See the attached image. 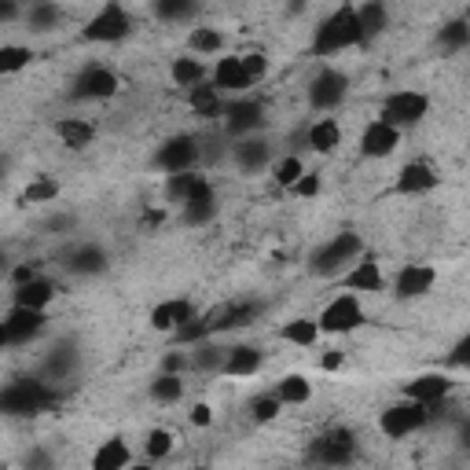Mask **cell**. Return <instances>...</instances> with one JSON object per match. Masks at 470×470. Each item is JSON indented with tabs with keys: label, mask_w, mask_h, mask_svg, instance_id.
<instances>
[{
	"label": "cell",
	"mask_w": 470,
	"mask_h": 470,
	"mask_svg": "<svg viewBox=\"0 0 470 470\" xmlns=\"http://www.w3.org/2000/svg\"><path fill=\"white\" fill-rule=\"evenodd\" d=\"M63 405V389L45 382L41 375H19L8 386H0V415L26 419V415H45Z\"/></svg>",
	"instance_id": "6da1fadb"
},
{
	"label": "cell",
	"mask_w": 470,
	"mask_h": 470,
	"mask_svg": "<svg viewBox=\"0 0 470 470\" xmlns=\"http://www.w3.org/2000/svg\"><path fill=\"white\" fill-rule=\"evenodd\" d=\"M361 45H364V37L357 26V12H352V4H338L317 30H312L309 52L317 59H327V56H338L345 48H361Z\"/></svg>",
	"instance_id": "7a4b0ae2"
},
{
	"label": "cell",
	"mask_w": 470,
	"mask_h": 470,
	"mask_svg": "<svg viewBox=\"0 0 470 470\" xmlns=\"http://www.w3.org/2000/svg\"><path fill=\"white\" fill-rule=\"evenodd\" d=\"M357 452H361L357 430L327 426L305 445V466H312V470H338V466H349L352 459H357Z\"/></svg>",
	"instance_id": "3957f363"
},
{
	"label": "cell",
	"mask_w": 470,
	"mask_h": 470,
	"mask_svg": "<svg viewBox=\"0 0 470 470\" xmlns=\"http://www.w3.org/2000/svg\"><path fill=\"white\" fill-rule=\"evenodd\" d=\"M364 254V239H361V231H338L331 243H324L317 254L309 257V272L317 280H338L345 276V272L357 265V257Z\"/></svg>",
	"instance_id": "277c9868"
},
{
	"label": "cell",
	"mask_w": 470,
	"mask_h": 470,
	"mask_svg": "<svg viewBox=\"0 0 470 470\" xmlns=\"http://www.w3.org/2000/svg\"><path fill=\"white\" fill-rule=\"evenodd\" d=\"M133 33V15L122 8V4H103L85 26H82V41L89 45H118L126 41V37Z\"/></svg>",
	"instance_id": "5b68a950"
},
{
	"label": "cell",
	"mask_w": 470,
	"mask_h": 470,
	"mask_svg": "<svg viewBox=\"0 0 470 470\" xmlns=\"http://www.w3.org/2000/svg\"><path fill=\"white\" fill-rule=\"evenodd\" d=\"M426 114H430V96H422V92H415V89H401V92H389V96L382 100L379 122L401 133V129L419 126Z\"/></svg>",
	"instance_id": "8992f818"
},
{
	"label": "cell",
	"mask_w": 470,
	"mask_h": 470,
	"mask_svg": "<svg viewBox=\"0 0 470 470\" xmlns=\"http://www.w3.org/2000/svg\"><path fill=\"white\" fill-rule=\"evenodd\" d=\"M349 96V74L338 66H324L312 74L309 82V107L317 114H331L335 107H342Z\"/></svg>",
	"instance_id": "52a82bcc"
},
{
	"label": "cell",
	"mask_w": 470,
	"mask_h": 470,
	"mask_svg": "<svg viewBox=\"0 0 470 470\" xmlns=\"http://www.w3.org/2000/svg\"><path fill=\"white\" fill-rule=\"evenodd\" d=\"M122 82H118V74L103 63H92L85 70H77V77L70 82V100L74 103H96V100H110L118 96Z\"/></svg>",
	"instance_id": "ba28073f"
},
{
	"label": "cell",
	"mask_w": 470,
	"mask_h": 470,
	"mask_svg": "<svg viewBox=\"0 0 470 470\" xmlns=\"http://www.w3.org/2000/svg\"><path fill=\"white\" fill-rule=\"evenodd\" d=\"M317 327L320 335H349L364 327V305H361V294H338L324 305V312L317 317Z\"/></svg>",
	"instance_id": "9c48e42d"
},
{
	"label": "cell",
	"mask_w": 470,
	"mask_h": 470,
	"mask_svg": "<svg viewBox=\"0 0 470 470\" xmlns=\"http://www.w3.org/2000/svg\"><path fill=\"white\" fill-rule=\"evenodd\" d=\"M203 159V147L195 136L180 133V136H170L159 151H154V170H162L166 177L173 173H195V162Z\"/></svg>",
	"instance_id": "30bf717a"
},
{
	"label": "cell",
	"mask_w": 470,
	"mask_h": 470,
	"mask_svg": "<svg viewBox=\"0 0 470 470\" xmlns=\"http://www.w3.org/2000/svg\"><path fill=\"white\" fill-rule=\"evenodd\" d=\"M426 426V412H422V405H415V401H397V405H389L382 415H379V430L389 438V441H405V438H412V434H419V430Z\"/></svg>",
	"instance_id": "8fae6325"
},
{
	"label": "cell",
	"mask_w": 470,
	"mask_h": 470,
	"mask_svg": "<svg viewBox=\"0 0 470 470\" xmlns=\"http://www.w3.org/2000/svg\"><path fill=\"white\" fill-rule=\"evenodd\" d=\"M265 126V103L261 100H250V96H239L224 107V129L243 140V136H257V129Z\"/></svg>",
	"instance_id": "7c38bea8"
},
{
	"label": "cell",
	"mask_w": 470,
	"mask_h": 470,
	"mask_svg": "<svg viewBox=\"0 0 470 470\" xmlns=\"http://www.w3.org/2000/svg\"><path fill=\"white\" fill-rule=\"evenodd\" d=\"M59 265L70 272V276L89 280V276H103V272L110 268V257H107V250L100 243H77V247L63 250Z\"/></svg>",
	"instance_id": "4fadbf2b"
},
{
	"label": "cell",
	"mask_w": 470,
	"mask_h": 470,
	"mask_svg": "<svg viewBox=\"0 0 470 470\" xmlns=\"http://www.w3.org/2000/svg\"><path fill=\"white\" fill-rule=\"evenodd\" d=\"M441 184L438 170L430 166L426 159H412L401 166V173L394 177V195H405V199H415V195H426Z\"/></svg>",
	"instance_id": "5bb4252c"
},
{
	"label": "cell",
	"mask_w": 470,
	"mask_h": 470,
	"mask_svg": "<svg viewBox=\"0 0 470 470\" xmlns=\"http://www.w3.org/2000/svg\"><path fill=\"white\" fill-rule=\"evenodd\" d=\"M342 287L349 294H382L386 291V276H382V265L375 261V254H361L357 265H352L345 276H342Z\"/></svg>",
	"instance_id": "9a60e30c"
},
{
	"label": "cell",
	"mask_w": 470,
	"mask_h": 470,
	"mask_svg": "<svg viewBox=\"0 0 470 470\" xmlns=\"http://www.w3.org/2000/svg\"><path fill=\"white\" fill-rule=\"evenodd\" d=\"M456 382L445 375V371H426V375H415L412 382L401 386V397L405 401H415V405H430V401H441V397H452Z\"/></svg>",
	"instance_id": "2e32d148"
},
{
	"label": "cell",
	"mask_w": 470,
	"mask_h": 470,
	"mask_svg": "<svg viewBox=\"0 0 470 470\" xmlns=\"http://www.w3.org/2000/svg\"><path fill=\"white\" fill-rule=\"evenodd\" d=\"M438 283V272L430 265H405L397 276H394V298L397 301H415V298H426Z\"/></svg>",
	"instance_id": "e0dca14e"
},
{
	"label": "cell",
	"mask_w": 470,
	"mask_h": 470,
	"mask_svg": "<svg viewBox=\"0 0 470 470\" xmlns=\"http://www.w3.org/2000/svg\"><path fill=\"white\" fill-rule=\"evenodd\" d=\"M199 317V309H195L191 298H166L151 309V327L159 335H173L177 327H184L187 320Z\"/></svg>",
	"instance_id": "ac0fdd59"
},
{
	"label": "cell",
	"mask_w": 470,
	"mask_h": 470,
	"mask_svg": "<svg viewBox=\"0 0 470 470\" xmlns=\"http://www.w3.org/2000/svg\"><path fill=\"white\" fill-rule=\"evenodd\" d=\"M261 301H235V305H221L213 312H206L210 320V335H221V331H235V327H250L257 317H261Z\"/></svg>",
	"instance_id": "d6986e66"
},
{
	"label": "cell",
	"mask_w": 470,
	"mask_h": 470,
	"mask_svg": "<svg viewBox=\"0 0 470 470\" xmlns=\"http://www.w3.org/2000/svg\"><path fill=\"white\" fill-rule=\"evenodd\" d=\"M397 147H401V133H397V129L382 126L379 118L364 126V133H361V154H364V159L382 162V159H389V154H394Z\"/></svg>",
	"instance_id": "ffe728a7"
},
{
	"label": "cell",
	"mask_w": 470,
	"mask_h": 470,
	"mask_svg": "<svg viewBox=\"0 0 470 470\" xmlns=\"http://www.w3.org/2000/svg\"><path fill=\"white\" fill-rule=\"evenodd\" d=\"M8 324V335H12V345H22V342H33L48 331V312H37V309H19L12 305V312L4 317Z\"/></svg>",
	"instance_id": "44dd1931"
},
{
	"label": "cell",
	"mask_w": 470,
	"mask_h": 470,
	"mask_svg": "<svg viewBox=\"0 0 470 470\" xmlns=\"http://www.w3.org/2000/svg\"><path fill=\"white\" fill-rule=\"evenodd\" d=\"M77 368H82V352H77L74 342H63V345H56L48 357H45L41 379L52 382V386H59V382H70V379L77 375Z\"/></svg>",
	"instance_id": "7402d4cb"
},
{
	"label": "cell",
	"mask_w": 470,
	"mask_h": 470,
	"mask_svg": "<svg viewBox=\"0 0 470 470\" xmlns=\"http://www.w3.org/2000/svg\"><path fill=\"white\" fill-rule=\"evenodd\" d=\"M231 159L243 173H265L272 166V144L265 136H243V140H235Z\"/></svg>",
	"instance_id": "603a6c76"
},
{
	"label": "cell",
	"mask_w": 470,
	"mask_h": 470,
	"mask_svg": "<svg viewBox=\"0 0 470 470\" xmlns=\"http://www.w3.org/2000/svg\"><path fill=\"white\" fill-rule=\"evenodd\" d=\"M261 364H265V352H261L257 345H250V342H235V345H228V352H224L221 375H231V379H250V375H257V371H261Z\"/></svg>",
	"instance_id": "cb8c5ba5"
},
{
	"label": "cell",
	"mask_w": 470,
	"mask_h": 470,
	"mask_svg": "<svg viewBox=\"0 0 470 470\" xmlns=\"http://www.w3.org/2000/svg\"><path fill=\"white\" fill-rule=\"evenodd\" d=\"M56 298H59V283H56L52 276H37L33 283L12 291V305H19V309H37V312H45Z\"/></svg>",
	"instance_id": "d4e9b609"
},
{
	"label": "cell",
	"mask_w": 470,
	"mask_h": 470,
	"mask_svg": "<svg viewBox=\"0 0 470 470\" xmlns=\"http://www.w3.org/2000/svg\"><path fill=\"white\" fill-rule=\"evenodd\" d=\"M210 85H213L217 92H247L254 82L247 77L239 56H224V59H217V66L210 70Z\"/></svg>",
	"instance_id": "484cf974"
},
{
	"label": "cell",
	"mask_w": 470,
	"mask_h": 470,
	"mask_svg": "<svg viewBox=\"0 0 470 470\" xmlns=\"http://www.w3.org/2000/svg\"><path fill=\"white\" fill-rule=\"evenodd\" d=\"M305 144L317 154H335L342 147V126L335 118H317V122H309V129H305Z\"/></svg>",
	"instance_id": "4316f807"
},
{
	"label": "cell",
	"mask_w": 470,
	"mask_h": 470,
	"mask_svg": "<svg viewBox=\"0 0 470 470\" xmlns=\"http://www.w3.org/2000/svg\"><path fill=\"white\" fill-rule=\"evenodd\" d=\"M133 463V452L122 438H107L96 445L92 459H89V470H126Z\"/></svg>",
	"instance_id": "83f0119b"
},
{
	"label": "cell",
	"mask_w": 470,
	"mask_h": 470,
	"mask_svg": "<svg viewBox=\"0 0 470 470\" xmlns=\"http://www.w3.org/2000/svg\"><path fill=\"white\" fill-rule=\"evenodd\" d=\"M352 12H357V26H361L364 45H371L375 37H382V33L389 30V8H386V4H379V0H368V4H357Z\"/></svg>",
	"instance_id": "f1b7e54d"
},
{
	"label": "cell",
	"mask_w": 470,
	"mask_h": 470,
	"mask_svg": "<svg viewBox=\"0 0 470 470\" xmlns=\"http://www.w3.org/2000/svg\"><path fill=\"white\" fill-rule=\"evenodd\" d=\"M56 136H59L63 147H70V151H85V147L96 140V126L85 122V118H63V122H56Z\"/></svg>",
	"instance_id": "f546056e"
},
{
	"label": "cell",
	"mask_w": 470,
	"mask_h": 470,
	"mask_svg": "<svg viewBox=\"0 0 470 470\" xmlns=\"http://www.w3.org/2000/svg\"><path fill=\"white\" fill-rule=\"evenodd\" d=\"M170 77H173V85L177 89H195V85H203L206 82V63L203 59H195V56H180L170 63Z\"/></svg>",
	"instance_id": "4dcf8cb0"
},
{
	"label": "cell",
	"mask_w": 470,
	"mask_h": 470,
	"mask_svg": "<svg viewBox=\"0 0 470 470\" xmlns=\"http://www.w3.org/2000/svg\"><path fill=\"white\" fill-rule=\"evenodd\" d=\"M224 345H217L213 338H206V342H199V345H191V352H187V361H191V368L195 371H206V375H221V364H224Z\"/></svg>",
	"instance_id": "1f68e13d"
},
{
	"label": "cell",
	"mask_w": 470,
	"mask_h": 470,
	"mask_svg": "<svg viewBox=\"0 0 470 470\" xmlns=\"http://www.w3.org/2000/svg\"><path fill=\"white\" fill-rule=\"evenodd\" d=\"M272 394L280 397L283 408H287V405H309V401H312V382H309L305 375H283Z\"/></svg>",
	"instance_id": "d6a6232c"
},
{
	"label": "cell",
	"mask_w": 470,
	"mask_h": 470,
	"mask_svg": "<svg viewBox=\"0 0 470 470\" xmlns=\"http://www.w3.org/2000/svg\"><path fill=\"white\" fill-rule=\"evenodd\" d=\"M63 22V8L59 4H48V0H37V4H30L26 12V26L33 33H48V30H59Z\"/></svg>",
	"instance_id": "836d02e7"
},
{
	"label": "cell",
	"mask_w": 470,
	"mask_h": 470,
	"mask_svg": "<svg viewBox=\"0 0 470 470\" xmlns=\"http://www.w3.org/2000/svg\"><path fill=\"white\" fill-rule=\"evenodd\" d=\"M187 107L199 114V118H213V114H221L224 110V103H221V92L210 85V82H203V85H195L191 92H187Z\"/></svg>",
	"instance_id": "e575fe53"
},
{
	"label": "cell",
	"mask_w": 470,
	"mask_h": 470,
	"mask_svg": "<svg viewBox=\"0 0 470 470\" xmlns=\"http://www.w3.org/2000/svg\"><path fill=\"white\" fill-rule=\"evenodd\" d=\"M59 199V180L56 177H33L26 184V191L19 195V206H41V203H52Z\"/></svg>",
	"instance_id": "d590c367"
},
{
	"label": "cell",
	"mask_w": 470,
	"mask_h": 470,
	"mask_svg": "<svg viewBox=\"0 0 470 470\" xmlns=\"http://www.w3.org/2000/svg\"><path fill=\"white\" fill-rule=\"evenodd\" d=\"M280 338L291 342V345H317L320 327H317V320H309V317H294V320H287L280 327Z\"/></svg>",
	"instance_id": "8d00e7d4"
},
{
	"label": "cell",
	"mask_w": 470,
	"mask_h": 470,
	"mask_svg": "<svg viewBox=\"0 0 470 470\" xmlns=\"http://www.w3.org/2000/svg\"><path fill=\"white\" fill-rule=\"evenodd\" d=\"M187 48L195 56H217V52H224V33L213 26H199L187 33Z\"/></svg>",
	"instance_id": "74e56055"
},
{
	"label": "cell",
	"mask_w": 470,
	"mask_h": 470,
	"mask_svg": "<svg viewBox=\"0 0 470 470\" xmlns=\"http://www.w3.org/2000/svg\"><path fill=\"white\" fill-rule=\"evenodd\" d=\"M154 15L162 22H187L199 15V4L195 0H154Z\"/></svg>",
	"instance_id": "f35d334b"
},
{
	"label": "cell",
	"mask_w": 470,
	"mask_h": 470,
	"mask_svg": "<svg viewBox=\"0 0 470 470\" xmlns=\"http://www.w3.org/2000/svg\"><path fill=\"white\" fill-rule=\"evenodd\" d=\"M438 41H441V48H448V52H463V48L470 45V22H466V19L445 22L441 33H438Z\"/></svg>",
	"instance_id": "ab89813d"
},
{
	"label": "cell",
	"mask_w": 470,
	"mask_h": 470,
	"mask_svg": "<svg viewBox=\"0 0 470 470\" xmlns=\"http://www.w3.org/2000/svg\"><path fill=\"white\" fill-rule=\"evenodd\" d=\"M180 217H184V224H191V228H206V224L217 217V199L184 203V206H180Z\"/></svg>",
	"instance_id": "60d3db41"
},
{
	"label": "cell",
	"mask_w": 470,
	"mask_h": 470,
	"mask_svg": "<svg viewBox=\"0 0 470 470\" xmlns=\"http://www.w3.org/2000/svg\"><path fill=\"white\" fill-rule=\"evenodd\" d=\"M184 397V382L180 375H159L151 382V401H159V405H177Z\"/></svg>",
	"instance_id": "b9f144b4"
},
{
	"label": "cell",
	"mask_w": 470,
	"mask_h": 470,
	"mask_svg": "<svg viewBox=\"0 0 470 470\" xmlns=\"http://www.w3.org/2000/svg\"><path fill=\"white\" fill-rule=\"evenodd\" d=\"M301 173H305V166H301L298 154H283L280 162H272V180H276L280 187H287V191L301 180Z\"/></svg>",
	"instance_id": "7bdbcfd3"
},
{
	"label": "cell",
	"mask_w": 470,
	"mask_h": 470,
	"mask_svg": "<svg viewBox=\"0 0 470 470\" xmlns=\"http://www.w3.org/2000/svg\"><path fill=\"white\" fill-rule=\"evenodd\" d=\"M33 63V48L26 45H0V74H19Z\"/></svg>",
	"instance_id": "ee69618b"
},
{
	"label": "cell",
	"mask_w": 470,
	"mask_h": 470,
	"mask_svg": "<svg viewBox=\"0 0 470 470\" xmlns=\"http://www.w3.org/2000/svg\"><path fill=\"white\" fill-rule=\"evenodd\" d=\"M173 445H177V438L170 434L166 426H154V430H147V459H151V463L166 459V456L173 452Z\"/></svg>",
	"instance_id": "f6af8a7d"
},
{
	"label": "cell",
	"mask_w": 470,
	"mask_h": 470,
	"mask_svg": "<svg viewBox=\"0 0 470 470\" xmlns=\"http://www.w3.org/2000/svg\"><path fill=\"white\" fill-rule=\"evenodd\" d=\"M247 408H250V419H254V422H272V419H280V412H283V405H280L276 394H257Z\"/></svg>",
	"instance_id": "bcb514c9"
},
{
	"label": "cell",
	"mask_w": 470,
	"mask_h": 470,
	"mask_svg": "<svg viewBox=\"0 0 470 470\" xmlns=\"http://www.w3.org/2000/svg\"><path fill=\"white\" fill-rule=\"evenodd\" d=\"M195 177H199V173H173V177H166V203L184 206V203H187V195H191Z\"/></svg>",
	"instance_id": "7dc6e473"
},
{
	"label": "cell",
	"mask_w": 470,
	"mask_h": 470,
	"mask_svg": "<svg viewBox=\"0 0 470 470\" xmlns=\"http://www.w3.org/2000/svg\"><path fill=\"white\" fill-rule=\"evenodd\" d=\"M320 184H324L320 173H309V170H305L301 180L291 187V195H294V199H317V195H320Z\"/></svg>",
	"instance_id": "c3c4849f"
},
{
	"label": "cell",
	"mask_w": 470,
	"mask_h": 470,
	"mask_svg": "<svg viewBox=\"0 0 470 470\" xmlns=\"http://www.w3.org/2000/svg\"><path fill=\"white\" fill-rule=\"evenodd\" d=\"M239 63H243L250 82H261V77L268 74V56L265 52H247V56H239Z\"/></svg>",
	"instance_id": "681fc988"
},
{
	"label": "cell",
	"mask_w": 470,
	"mask_h": 470,
	"mask_svg": "<svg viewBox=\"0 0 470 470\" xmlns=\"http://www.w3.org/2000/svg\"><path fill=\"white\" fill-rule=\"evenodd\" d=\"M22 470H56V456L48 448H30L22 456Z\"/></svg>",
	"instance_id": "f907efd6"
},
{
	"label": "cell",
	"mask_w": 470,
	"mask_h": 470,
	"mask_svg": "<svg viewBox=\"0 0 470 470\" xmlns=\"http://www.w3.org/2000/svg\"><path fill=\"white\" fill-rule=\"evenodd\" d=\"M37 276H45V272L37 268V265H30V261H26V265H15V268H12V287H26V283H33Z\"/></svg>",
	"instance_id": "816d5d0a"
},
{
	"label": "cell",
	"mask_w": 470,
	"mask_h": 470,
	"mask_svg": "<svg viewBox=\"0 0 470 470\" xmlns=\"http://www.w3.org/2000/svg\"><path fill=\"white\" fill-rule=\"evenodd\" d=\"M466 361H470V335H463V338L456 342V349L448 352L445 368H466Z\"/></svg>",
	"instance_id": "f5cc1de1"
},
{
	"label": "cell",
	"mask_w": 470,
	"mask_h": 470,
	"mask_svg": "<svg viewBox=\"0 0 470 470\" xmlns=\"http://www.w3.org/2000/svg\"><path fill=\"white\" fill-rule=\"evenodd\" d=\"M184 368H191V361H187V352H184V349L166 352V361H162V375H180Z\"/></svg>",
	"instance_id": "db71d44e"
},
{
	"label": "cell",
	"mask_w": 470,
	"mask_h": 470,
	"mask_svg": "<svg viewBox=\"0 0 470 470\" xmlns=\"http://www.w3.org/2000/svg\"><path fill=\"white\" fill-rule=\"evenodd\" d=\"M191 422H195V426H210V422H213V408H210V405H195V408H191Z\"/></svg>",
	"instance_id": "11a10c76"
},
{
	"label": "cell",
	"mask_w": 470,
	"mask_h": 470,
	"mask_svg": "<svg viewBox=\"0 0 470 470\" xmlns=\"http://www.w3.org/2000/svg\"><path fill=\"white\" fill-rule=\"evenodd\" d=\"M342 361H345V357H342V349H331L327 357H320V368H324V371H338Z\"/></svg>",
	"instance_id": "9f6ffc18"
},
{
	"label": "cell",
	"mask_w": 470,
	"mask_h": 470,
	"mask_svg": "<svg viewBox=\"0 0 470 470\" xmlns=\"http://www.w3.org/2000/svg\"><path fill=\"white\" fill-rule=\"evenodd\" d=\"M22 12H19V4H12V0H0V22H12V19H19Z\"/></svg>",
	"instance_id": "6f0895ef"
},
{
	"label": "cell",
	"mask_w": 470,
	"mask_h": 470,
	"mask_svg": "<svg viewBox=\"0 0 470 470\" xmlns=\"http://www.w3.org/2000/svg\"><path fill=\"white\" fill-rule=\"evenodd\" d=\"M162 217H166L162 210H151V213H144V221H140V224H144V228H159V224H162Z\"/></svg>",
	"instance_id": "680465c9"
},
{
	"label": "cell",
	"mask_w": 470,
	"mask_h": 470,
	"mask_svg": "<svg viewBox=\"0 0 470 470\" xmlns=\"http://www.w3.org/2000/svg\"><path fill=\"white\" fill-rule=\"evenodd\" d=\"M4 345H12V335H8V324L0 320V349H4Z\"/></svg>",
	"instance_id": "91938a15"
},
{
	"label": "cell",
	"mask_w": 470,
	"mask_h": 470,
	"mask_svg": "<svg viewBox=\"0 0 470 470\" xmlns=\"http://www.w3.org/2000/svg\"><path fill=\"white\" fill-rule=\"evenodd\" d=\"M4 177H8V159L0 154V184H4Z\"/></svg>",
	"instance_id": "94428289"
},
{
	"label": "cell",
	"mask_w": 470,
	"mask_h": 470,
	"mask_svg": "<svg viewBox=\"0 0 470 470\" xmlns=\"http://www.w3.org/2000/svg\"><path fill=\"white\" fill-rule=\"evenodd\" d=\"M126 470H154V466H151V463H129Z\"/></svg>",
	"instance_id": "6125c7cd"
}]
</instances>
